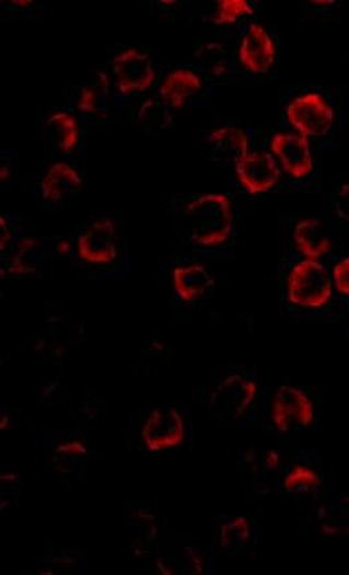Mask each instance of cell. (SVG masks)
I'll list each match as a JSON object with an SVG mask.
<instances>
[{"label": "cell", "mask_w": 349, "mask_h": 575, "mask_svg": "<svg viewBox=\"0 0 349 575\" xmlns=\"http://www.w3.org/2000/svg\"><path fill=\"white\" fill-rule=\"evenodd\" d=\"M173 208L179 235L193 250L203 253L232 242L236 208L228 195L216 192L185 195L173 200Z\"/></svg>", "instance_id": "cell-1"}, {"label": "cell", "mask_w": 349, "mask_h": 575, "mask_svg": "<svg viewBox=\"0 0 349 575\" xmlns=\"http://www.w3.org/2000/svg\"><path fill=\"white\" fill-rule=\"evenodd\" d=\"M263 398L255 371L224 367L216 375L214 386L209 393V412L221 424L245 427L258 417Z\"/></svg>", "instance_id": "cell-2"}, {"label": "cell", "mask_w": 349, "mask_h": 575, "mask_svg": "<svg viewBox=\"0 0 349 575\" xmlns=\"http://www.w3.org/2000/svg\"><path fill=\"white\" fill-rule=\"evenodd\" d=\"M334 297L333 274L323 261H292L284 280V299L289 308L316 313L327 309Z\"/></svg>", "instance_id": "cell-3"}, {"label": "cell", "mask_w": 349, "mask_h": 575, "mask_svg": "<svg viewBox=\"0 0 349 575\" xmlns=\"http://www.w3.org/2000/svg\"><path fill=\"white\" fill-rule=\"evenodd\" d=\"M263 411L270 427L281 435L303 433L317 418L316 401L306 389L296 386L268 388Z\"/></svg>", "instance_id": "cell-4"}, {"label": "cell", "mask_w": 349, "mask_h": 575, "mask_svg": "<svg viewBox=\"0 0 349 575\" xmlns=\"http://www.w3.org/2000/svg\"><path fill=\"white\" fill-rule=\"evenodd\" d=\"M131 425L138 445L152 452L176 449L191 435L190 412L172 406L142 410L136 413Z\"/></svg>", "instance_id": "cell-5"}, {"label": "cell", "mask_w": 349, "mask_h": 575, "mask_svg": "<svg viewBox=\"0 0 349 575\" xmlns=\"http://www.w3.org/2000/svg\"><path fill=\"white\" fill-rule=\"evenodd\" d=\"M75 255L89 268H110L123 255L117 221L108 215L90 219L75 239Z\"/></svg>", "instance_id": "cell-6"}, {"label": "cell", "mask_w": 349, "mask_h": 575, "mask_svg": "<svg viewBox=\"0 0 349 575\" xmlns=\"http://www.w3.org/2000/svg\"><path fill=\"white\" fill-rule=\"evenodd\" d=\"M287 119L294 134L305 139H324L335 124V111L323 94L309 92L298 95L287 106Z\"/></svg>", "instance_id": "cell-7"}, {"label": "cell", "mask_w": 349, "mask_h": 575, "mask_svg": "<svg viewBox=\"0 0 349 575\" xmlns=\"http://www.w3.org/2000/svg\"><path fill=\"white\" fill-rule=\"evenodd\" d=\"M114 83L123 95L147 93L156 78V66L147 51L130 46L114 54L110 59Z\"/></svg>", "instance_id": "cell-8"}, {"label": "cell", "mask_w": 349, "mask_h": 575, "mask_svg": "<svg viewBox=\"0 0 349 575\" xmlns=\"http://www.w3.org/2000/svg\"><path fill=\"white\" fill-rule=\"evenodd\" d=\"M269 152L279 163L282 175L293 182H303L315 172V160L309 139L294 131H280L270 137Z\"/></svg>", "instance_id": "cell-9"}, {"label": "cell", "mask_w": 349, "mask_h": 575, "mask_svg": "<svg viewBox=\"0 0 349 575\" xmlns=\"http://www.w3.org/2000/svg\"><path fill=\"white\" fill-rule=\"evenodd\" d=\"M237 182L251 195L268 194L280 183L282 171L274 154L265 149H249L234 164Z\"/></svg>", "instance_id": "cell-10"}, {"label": "cell", "mask_w": 349, "mask_h": 575, "mask_svg": "<svg viewBox=\"0 0 349 575\" xmlns=\"http://www.w3.org/2000/svg\"><path fill=\"white\" fill-rule=\"evenodd\" d=\"M239 62L253 74H267L276 62L272 35L260 23L252 22L239 41Z\"/></svg>", "instance_id": "cell-11"}, {"label": "cell", "mask_w": 349, "mask_h": 575, "mask_svg": "<svg viewBox=\"0 0 349 575\" xmlns=\"http://www.w3.org/2000/svg\"><path fill=\"white\" fill-rule=\"evenodd\" d=\"M174 295L184 303H196L207 298L214 287V275L205 263L188 261L177 263L172 272Z\"/></svg>", "instance_id": "cell-12"}, {"label": "cell", "mask_w": 349, "mask_h": 575, "mask_svg": "<svg viewBox=\"0 0 349 575\" xmlns=\"http://www.w3.org/2000/svg\"><path fill=\"white\" fill-rule=\"evenodd\" d=\"M40 199L47 207H59L84 189V177L69 161H58L40 183Z\"/></svg>", "instance_id": "cell-13"}, {"label": "cell", "mask_w": 349, "mask_h": 575, "mask_svg": "<svg viewBox=\"0 0 349 575\" xmlns=\"http://www.w3.org/2000/svg\"><path fill=\"white\" fill-rule=\"evenodd\" d=\"M291 245L299 260L323 261L333 250V241L322 221L301 218L291 226Z\"/></svg>", "instance_id": "cell-14"}, {"label": "cell", "mask_w": 349, "mask_h": 575, "mask_svg": "<svg viewBox=\"0 0 349 575\" xmlns=\"http://www.w3.org/2000/svg\"><path fill=\"white\" fill-rule=\"evenodd\" d=\"M203 80L197 71L177 68L162 78L159 87V99L172 110H183L202 92Z\"/></svg>", "instance_id": "cell-15"}, {"label": "cell", "mask_w": 349, "mask_h": 575, "mask_svg": "<svg viewBox=\"0 0 349 575\" xmlns=\"http://www.w3.org/2000/svg\"><path fill=\"white\" fill-rule=\"evenodd\" d=\"M46 254L44 238H22L8 262L2 263V272L8 268L9 275L32 277L44 266Z\"/></svg>", "instance_id": "cell-16"}, {"label": "cell", "mask_w": 349, "mask_h": 575, "mask_svg": "<svg viewBox=\"0 0 349 575\" xmlns=\"http://www.w3.org/2000/svg\"><path fill=\"white\" fill-rule=\"evenodd\" d=\"M208 142L217 159L233 164L243 159L251 149L245 130L233 127V125L210 131Z\"/></svg>", "instance_id": "cell-17"}, {"label": "cell", "mask_w": 349, "mask_h": 575, "mask_svg": "<svg viewBox=\"0 0 349 575\" xmlns=\"http://www.w3.org/2000/svg\"><path fill=\"white\" fill-rule=\"evenodd\" d=\"M46 124L60 154L70 156L77 151L82 140V127L74 115L69 112L51 113Z\"/></svg>", "instance_id": "cell-18"}, {"label": "cell", "mask_w": 349, "mask_h": 575, "mask_svg": "<svg viewBox=\"0 0 349 575\" xmlns=\"http://www.w3.org/2000/svg\"><path fill=\"white\" fill-rule=\"evenodd\" d=\"M322 476L315 467L293 464L282 479V487L289 494H309L322 486Z\"/></svg>", "instance_id": "cell-19"}, {"label": "cell", "mask_w": 349, "mask_h": 575, "mask_svg": "<svg viewBox=\"0 0 349 575\" xmlns=\"http://www.w3.org/2000/svg\"><path fill=\"white\" fill-rule=\"evenodd\" d=\"M255 14L248 0H220L216 2L212 20L217 25H233L240 18Z\"/></svg>", "instance_id": "cell-20"}, {"label": "cell", "mask_w": 349, "mask_h": 575, "mask_svg": "<svg viewBox=\"0 0 349 575\" xmlns=\"http://www.w3.org/2000/svg\"><path fill=\"white\" fill-rule=\"evenodd\" d=\"M251 541V527L244 518H233L221 526L220 544L224 549L243 547Z\"/></svg>", "instance_id": "cell-21"}, {"label": "cell", "mask_w": 349, "mask_h": 575, "mask_svg": "<svg viewBox=\"0 0 349 575\" xmlns=\"http://www.w3.org/2000/svg\"><path fill=\"white\" fill-rule=\"evenodd\" d=\"M22 230L20 221L15 215H3L0 219V251H2V262L5 257L11 256L18 243L22 239Z\"/></svg>", "instance_id": "cell-22"}, {"label": "cell", "mask_w": 349, "mask_h": 575, "mask_svg": "<svg viewBox=\"0 0 349 575\" xmlns=\"http://www.w3.org/2000/svg\"><path fill=\"white\" fill-rule=\"evenodd\" d=\"M330 274H333L336 295L342 299H349V256L337 261L330 268Z\"/></svg>", "instance_id": "cell-23"}, {"label": "cell", "mask_w": 349, "mask_h": 575, "mask_svg": "<svg viewBox=\"0 0 349 575\" xmlns=\"http://www.w3.org/2000/svg\"><path fill=\"white\" fill-rule=\"evenodd\" d=\"M100 89L94 85H86L81 89L77 99V110L84 115L95 113L100 105Z\"/></svg>", "instance_id": "cell-24"}, {"label": "cell", "mask_w": 349, "mask_h": 575, "mask_svg": "<svg viewBox=\"0 0 349 575\" xmlns=\"http://www.w3.org/2000/svg\"><path fill=\"white\" fill-rule=\"evenodd\" d=\"M335 217L349 225V182L342 183L334 195Z\"/></svg>", "instance_id": "cell-25"}, {"label": "cell", "mask_w": 349, "mask_h": 575, "mask_svg": "<svg viewBox=\"0 0 349 575\" xmlns=\"http://www.w3.org/2000/svg\"><path fill=\"white\" fill-rule=\"evenodd\" d=\"M47 254L53 256H68L75 251V241L68 237H53L46 243Z\"/></svg>", "instance_id": "cell-26"}, {"label": "cell", "mask_w": 349, "mask_h": 575, "mask_svg": "<svg viewBox=\"0 0 349 575\" xmlns=\"http://www.w3.org/2000/svg\"><path fill=\"white\" fill-rule=\"evenodd\" d=\"M348 325H349V303H348V317H347Z\"/></svg>", "instance_id": "cell-27"}]
</instances>
